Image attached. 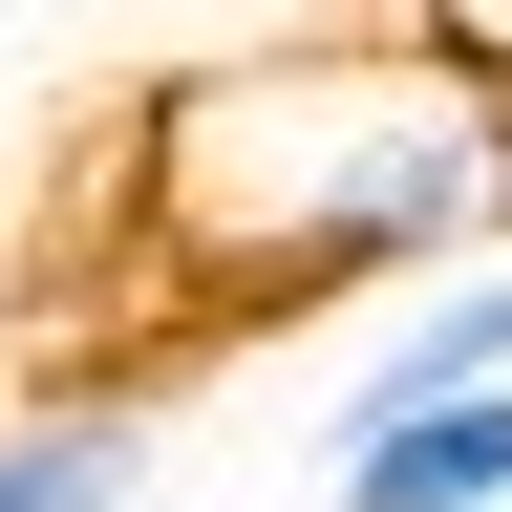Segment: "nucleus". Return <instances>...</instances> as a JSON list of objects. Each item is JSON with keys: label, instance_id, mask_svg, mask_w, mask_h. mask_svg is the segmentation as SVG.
<instances>
[{"label": "nucleus", "instance_id": "4", "mask_svg": "<svg viewBox=\"0 0 512 512\" xmlns=\"http://www.w3.org/2000/svg\"><path fill=\"white\" fill-rule=\"evenodd\" d=\"M0 512H150V406H128V384L22 406L0 427Z\"/></svg>", "mask_w": 512, "mask_h": 512}, {"label": "nucleus", "instance_id": "5", "mask_svg": "<svg viewBox=\"0 0 512 512\" xmlns=\"http://www.w3.org/2000/svg\"><path fill=\"white\" fill-rule=\"evenodd\" d=\"M406 43H448L470 86H512V0H406Z\"/></svg>", "mask_w": 512, "mask_h": 512}, {"label": "nucleus", "instance_id": "3", "mask_svg": "<svg viewBox=\"0 0 512 512\" xmlns=\"http://www.w3.org/2000/svg\"><path fill=\"white\" fill-rule=\"evenodd\" d=\"M470 384H512V256L491 278H427V299H384V342L342 406H470Z\"/></svg>", "mask_w": 512, "mask_h": 512}, {"label": "nucleus", "instance_id": "1", "mask_svg": "<svg viewBox=\"0 0 512 512\" xmlns=\"http://www.w3.org/2000/svg\"><path fill=\"white\" fill-rule=\"evenodd\" d=\"M107 214L128 256H171V320H320V299H427L512 256V86H470L448 43H278V64H192L107 128Z\"/></svg>", "mask_w": 512, "mask_h": 512}, {"label": "nucleus", "instance_id": "2", "mask_svg": "<svg viewBox=\"0 0 512 512\" xmlns=\"http://www.w3.org/2000/svg\"><path fill=\"white\" fill-rule=\"evenodd\" d=\"M320 512H512V384H470V406H342L320 427Z\"/></svg>", "mask_w": 512, "mask_h": 512}]
</instances>
